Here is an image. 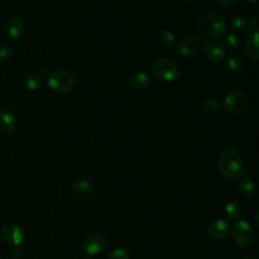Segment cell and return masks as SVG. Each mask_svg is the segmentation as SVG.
Listing matches in <instances>:
<instances>
[{
  "label": "cell",
  "instance_id": "cell-1",
  "mask_svg": "<svg viewBox=\"0 0 259 259\" xmlns=\"http://www.w3.org/2000/svg\"><path fill=\"white\" fill-rule=\"evenodd\" d=\"M220 173L228 179H235L243 175V162L239 152L232 147L224 148L218 158Z\"/></svg>",
  "mask_w": 259,
  "mask_h": 259
},
{
  "label": "cell",
  "instance_id": "cell-2",
  "mask_svg": "<svg viewBox=\"0 0 259 259\" xmlns=\"http://www.w3.org/2000/svg\"><path fill=\"white\" fill-rule=\"evenodd\" d=\"M151 71L155 78L166 82L177 80L180 74L178 65L173 60L166 57L157 58L152 63Z\"/></svg>",
  "mask_w": 259,
  "mask_h": 259
},
{
  "label": "cell",
  "instance_id": "cell-3",
  "mask_svg": "<svg viewBox=\"0 0 259 259\" xmlns=\"http://www.w3.org/2000/svg\"><path fill=\"white\" fill-rule=\"evenodd\" d=\"M226 24L224 19L215 13H206L198 20L200 34L207 38H217L225 32Z\"/></svg>",
  "mask_w": 259,
  "mask_h": 259
},
{
  "label": "cell",
  "instance_id": "cell-4",
  "mask_svg": "<svg viewBox=\"0 0 259 259\" xmlns=\"http://www.w3.org/2000/svg\"><path fill=\"white\" fill-rule=\"evenodd\" d=\"M75 83L74 75L66 70H57L48 78L49 87L57 93H65L72 89Z\"/></svg>",
  "mask_w": 259,
  "mask_h": 259
},
{
  "label": "cell",
  "instance_id": "cell-5",
  "mask_svg": "<svg viewBox=\"0 0 259 259\" xmlns=\"http://www.w3.org/2000/svg\"><path fill=\"white\" fill-rule=\"evenodd\" d=\"M224 106L227 111L235 115H241L248 109L247 97L240 91H231L224 98Z\"/></svg>",
  "mask_w": 259,
  "mask_h": 259
},
{
  "label": "cell",
  "instance_id": "cell-6",
  "mask_svg": "<svg viewBox=\"0 0 259 259\" xmlns=\"http://www.w3.org/2000/svg\"><path fill=\"white\" fill-rule=\"evenodd\" d=\"M233 237L236 243L241 247H248L254 239L253 230L246 221L237 222L232 229Z\"/></svg>",
  "mask_w": 259,
  "mask_h": 259
},
{
  "label": "cell",
  "instance_id": "cell-7",
  "mask_svg": "<svg viewBox=\"0 0 259 259\" xmlns=\"http://www.w3.org/2000/svg\"><path fill=\"white\" fill-rule=\"evenodd\" d=\"M205 41L201 37L190 36L179 41L177 51L183 57L196 56L203 52Z\"/></svg>",
  "mask_w": 259,
  "mask_h": 259
},
{
  "label": "cell",
  "instance_id": "cell-8",
  "mask_svg": "<svg viewBox=\"0 0 259 259\" xmlns=\"http://www.w3.org/2000/svg\"><path fill=\"white\" fill-rule=\"evenodd\" d=\"M106 238L100 233L88 235L82 242V250L88 255H95L101 252L106 246Z\"/></svg>",
  "mask_w": 259,
  "mask_h": 259
},
{
  "label": "cell",
  "instance_id": "cell-9",
  "mask_svg": "<svg viewBox=\"0 0 259 259\" xmlns=\"http://www.w3.org/2000/svg\"><path fill=\"white\" fill-rule=\"evenodd\" d=\"M23 231L19 225L15 223H7L1 229L2 239L10 246L16 247L21 244L23 240Z\"/></svg>",
  "mask_w": 259,
  "mask_h": 259
},
{
  "label": "cell",
  "instance_id": "cell-10",
  "mask_svg": "<svg viewBox=\"0 0 259 259\" xmlns=\"http://www.w3.org/2000/svg\"><path fill=\"white\" fill-rule=\"evenodd\" d=\"M16 126V117L9 109H0V134L8 135Z\"/></svg>",
  "mask_w": 259,
  "mask_h": 259
},
{
  "label": "cell",
  "instance_id": "cell-11",
  "mask_svg": "<svg viewBox=\"0 0 259 259\" xmlns=\"http://www.w3.org/2000/svg\"><path fill=\"white\" fill-rule=\"evenodd\" d=\"M207 233L213 240H223L229 233V224L225 220H218L209 225Z\"/></svg>",
  "mask_w": 259,
  "mask_h": 259
},
{
  "label": "cell",
  "instance_id": "cell-12",
  "mask_svg": "<svg viewBox=\"0 0 259 259\" xmlns=\"http://www.w3.org/2000/svg\"><path fill=\"white\" fill-rule=\"evenodd\" d=\"M203 53L212 61H220L225 57V48L219 41L208 40L204 44Z\"/></svg>",
  "mask_w": 259,
  "mask_h": 259
},
{
  "label": "cell",
  "instance_id": "cell-13",
  "mask_svg": "<svg viewBox=\"0 0 259 259\" xmlns=\"http://www.w3.org/2000/svg\"><path fill=\"white\" fill-rule=\"evenodd\" d=\"M245 52L249 58L254 61L259 59V52H258V31L251 32L245 39Z\"/></svg>",
  "mask_w": 259,
  "mask_h": 259
},
{
  "label": "cell",
  "instance_id": "cell-14",
  "mask_svg": "<svg viewBox=\"0 0 259 259\" xmlns=\"http://www.w3.org/2000/svg\"><path fill=\"white\" fill-rule=\"evenodd\" d=\"M22 30H23V21L21 17L17 15L11 16L8 19L6 24V31L8 35L12 38H16L21 34Z\"/></svg>",
  "mask_w": 259,
  "mask_h": 259
},
{
  "label": "cell",
  "instance_id": "cell-15",
  "mask_svg": "<svg viewBox=\"0 0 259 259\" xmlns=\"http://www.w3.org/2000/svg\"><path fill=\"white\" fill-rule=\"evenodd\" d=\"M73 192L82 198L88 197L92 193V187L91 184L86 180H77L72 185Z\"/></svg>",
  "mask_w": 259,
  "mask_h": 259
},
{
  "label": "cell",
  "instance_id": "cell-16",
  "mask_svg": "<svg viewBox=\"0 0 259 259\" xmlns=\"http://www.w3.org/2000/svg\"><path fill=\"white\" fill-rule=\"evenodd\" d=\"M151 82L150 76L145 72H139L132 76L130 83L134 88L137 89H144L146 88Z\"/></svg>",
  "mask_w": 259,
  "mask_h": 259
},
{
  "label": "cell",
  "instance_id": "cell-17",
  "mask_svg": "<svg viewBox=\"0 0 259 259\" xmlns=\"http://www.w3.org/2000/svg\"><path fill=\"white\" fill-rule=\"evenodd\" d=\"M226 65H227L228 70L234 74H239L244 69V64H243L242 60L235 55H230L227 57Z\"/></svg>",
  "mask_w": 259,
  "mask_h": 259
},
{
  "label": "cell",
  "instance_id": "cell-18",
  "mask_svg": "<svg viewBox=\"0 0 259 259\" xmlns=\"http://www.w3.org/2000/svg\"><path fill=\"white\" fill-rule=\"evenodd\" d=\"M226 214L231 220H238L242 217V206L238 201H230L225 207Z\"/></svg>",
  "mask_w": 259,
  "mask_h": 259
},
{
  "label": "cell",
  "instance_id": "cell-19",
  "mask_svg": "<svg viewBox=\"0 0 259 259\" xmlns=\"http://www.w3.org/2000/svg\"><path fill=\"white\" fill-rule=\"evenodd\" d=\"M237 187H238V190L240 191V193H242V194L245 195V196L253 195V194H254V191H255L254 183H253L251 180H249L247 177L241 178V179L238 181Z\"/></svg>",
  "mask_w": 259,
  "mask_h": 259
},
{
  "label": "cell",
  "instance_id": "cell-20",
  "mask_svg": "<svg viewBox=\"0 0 259 259\" xmlns=\"http://www.w3.org/2000/svg\"><path fill=\"white\" fill-rule=\"evenodd\" d=\"M231 25H232V28L236 31V32H246L247 30L250 29V25H249V20L244 17V16H235L233 19H232V22H231Z\"/></svg>",
  "mask_w": 259,
  "mask_h": 259
},
{
  "label": "cell",
  "instance_id": "cell-21",
  "mask_svg": "<svg viewBox=\"0 0 259 259\" xmlns=\"http://www.w3.org/2000/svg\"><path fill=\"white\" fill-rule=\"evenodd\" d=\"M158 41L164 48H172L175 42V37L171 31L161 30L158 34Z\"/></svg>",
  "mask_w": 259,
  "mask_h": 259
},
{
  "label": "cell",
  "instance_id": "cell-22",
  "mask_svg": "<svg viewBox=\"0 0 259 259\" xmlns=\"http://www.w3.org/2000/svg\"><path fill=\"white\" fill-rule=\"evenodd\" d=\"M23 86L28 90H36L42 86V79L37 75H29L23 80Z\"/></svg>",
  "mask_w": 259,
  "mask_h": 259
},
{
  "label": "cell",
  "instance_id": "cell-23",
  "mask_svg": "<svg viewBox=\"0 0 259 259\" xmlns=\"http://www.w3.org/2000/svg\"><path fill=\"white\" fill-rule=\"evenodd\" d=\"M202 108L208 114H215L220 110V103L214 98H207L202 102Z\"/></svg>",
  "mask_w": 259,
  "mask_h": 259
},
{
  "label": "cell",
  "instance_id": "cell-24",
  "mask_svg": "<svg viewBox=\"0 0 259 259\" xmlns=\"http://www.w3.org/2000/svg\"><path fill=\"white\" fill-rule=\"evenodd\" d=\"M223 42H224V48H227L231 51H234V50H237L240 46V41L238 39V37L233 34V33H229V34H226L224 36V39H223Z\"/></svg>",
  "mask_w": 259,
  "mask_h": 259
},
{
  "label": "cell",
  "instance_id": "cell-25",
  "mask_svg": "<svg viewBox=\"0 0 259 259\" xmlns=\"http://www.w3.org/2000/svg\"><path fill=\"white\" fill-rule=\"evenodd\" d=\"M108 259H130V253L126 249L118 247L109 254Z\"/></svg>",
  "mask_w": 259,
  "mask_h": 259
},
{
  "label": "cell",
  "instance_id": "cell-26",
  "mask_svg": "<svg viewBox=\"0 0 259 259\" xmlns=\"http://www.w3.org/2000/svg\"><path fill=\"white\" fill-rule=\"evenodd\" d=\"M13 52L6 47H0V61L8 62L12 59Z\"/></svg>",
  "mask_w": 259,
  "mask_h": 259
},
{
  "label": "cell",
  "instance_id": "cell-27",
  "mask_svg": "<svg viewBox=\"0 0 259 259\" xmlns=\"http://www.w3.org/2000/svg\"><path fill=\"white\" fill-rule=\"evenodd\" d=\"M249 25H250L251 29H253L254 31H257L258 27H259V20H258V18L257 17H252L249 20Z\"/></svg>",
  "mask_w": 259,
  "mask_h": 259
},
{
  "label": "cell",
  "instance_id": "cell-28",
  "mask_svg": "<svg viewBox=\"0 0 259 259\" xmlns=\"http://www.w3.org/2000/svg\"><path fill=\"white\" fill-rule=\"evenodd\" d=\"M9 258L10 259H20L21 258V253L18 249L13 248L9 251Z\"/></svg>",
  "mask_w": 259,
  "mask_h": 259
},
{
  "label": "cell",
  "instance_id": "cell-29",
  "mask_svg": "<svg viewBox=\"0 0 259 259\" xmlns=\"http://www.w3.org/2000/svg\"><path fill=\"white\" fill-rule=\"evenodd\" d=\"M218 2L223 7H231L236 4L237 0H218Z\"/></svg>",
  "mask_w": 259,
  "mask_h": 259
},
{
  "label": "cell",
  "instance_id": "cell-30",
  "mask_svg": "<svg viewBox=\"0 0 259 259\" xmlns=\"http://www.w3.org/2000/svg\"><path fill=\"white\" fill-rule=\"evenodd\" d=\"M244 259H256V257H254V256H246Z\"/></svg>",
  "mask_w": 259,
  "mask_h": 259
},
{
  "label": "cell",
  "instance_id": "cell-31",
  "mask_svg": "<svg viewBox=\"0 0 259 259\" xmlns=\"http://www.w3.org/2000/svg\"><path fill=\"white\" fill-rule=\"evenodd\" d=\"M246 1H248V2H250V3H256L258 0H246Z\"/></svg>",
  "mask_w": 259,
  "mask_h": 259
},
{
  "label": "cell",
  "instance_id": "cell-32",
  "mask_svg": "<svg viewBox=\"0 0 259 259\" xmlns=\"http://www.w3.org/2000/svg\"><path fill=\"white\" fill-rule=\"evenodd\" d=\"M180 1H182V2H189V1H191V0H180Z\"/></svg>",
  "mask_w": 259,
  "mask_h": 259
}]
</instances>
